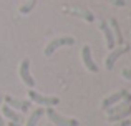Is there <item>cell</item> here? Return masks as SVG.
Wrapping results in <instances>:
<instances>
[{
	"label": "cell",
	"mask_w": 131,
	"mask_h": 126,
	"mask_svg": "<svg viewBox=\"0 0 131 126\" xmlns=\"http://www.w3.org/2000/svg\"><path fill=\"white\" fill-rule=\"evenodd\" d=\"M75 42H77V40H75L73 37H58V38H53V40H50V43H48L47 47H45L43 55L45 56H51L60 47H71V45H75Z\"/></svg>",
	"instance_id": "cell-1"
},
{
	"label": "cell",
	"mask_w": 131,
	"mask_h": 126,
	"mask_svg": "<svg viewBox=\"0 0 131 126\" xmlns=\"http://www.w3.org/2000/svg\"><path fill=\"white\" fill-rule=\"evenodd\" d=\"M28 98H30V101L40 105V106H47V108L48 106H57V105L60 103V98L58 96H45V95L32 90V88L28 90Z\"/></svg>",
	"instance_id": "cell-2"
},
{
	"label": "cell",
	"mask_w": 131,
	"mask_h": 126,
	"mask_svg": "<svg viewBox=\"0 0 131 126\" xmlns=\"http://www.w3.org/2000/svg\"><path fill=\"white\" fill-rule=\"evenodd\" d=\"M45 113H47L48 120L51 121V124H55V126H80V123H78L77 120L61 116V114H58L51 106H48L47 110H45Z\"/></svg>",
	"instance_id": "cell-3"
},
{
	"label": "cell",
	"mask_w": 131,
	"mask_h": 126,
	"mask_svg": "<svg viewBox=\"0 0 131 126\" xmlns=\"http://www.w3.org/2000/svg\"><path fill=\"white\" fill-rule=\"evenodd\" d=\"M129 48H131L129 45H118L116 48H113L111 53H110V55L106 56V60H105V68L106 70H113L116 62L119 60V56H123L125 53H128Z\"/></svg>",
	"instance_id": "cell-4"
},
{
	"label": "cell",
	"mask_w": 131,
	"mask_h": 126,
	"mask_svg": "<svg viewBox=\"0 0 131 126\" xmlns=\"http://www.w3.org/2000/svg\"><path fill=\"white\" fill-rule=\"evenodd\" d=\"M18 75H20V80L23 81V85H27L28 88L35 86V80H33L32 73H30V60L28 58H23L22 62H20Z\"/></svg>",
	"instance_id": "cell-5"
},
{
	"label": "cell",
	"mask_w": 131,
	"mask_h": 126,
	"mask_svg": "<svg viewBox=\"0 0 131 126\" xmlns=\"http://www.w3.org/2000/svg\"><path fill=\"white\" fill-rule=\"evenodd\" d=\"M3 101H5L7 106H10L12 110L15 111H22V113H27V111L30 110V106H32V101L30 100H17V98L13 96H3Z\"/></svg>",
	"instance_id": "cell-6"
},
{
	"label": "cell",
	"mask_w": 131,
	"mask_h": 126,
	"mask_svg": "<svg viewBox=\"0 0 131 126\" xmlns=\"http://www.w3.org/2000/svg\"><path fill=\"white\" fill-rule=\"evenodd\" d=\"M63 12H65V13H70V15H77V17H80V18H83L85 22H93V20H95V15H93L90 10L83 8V7L67 5V7H63Z\"/></svg>",
	"instance_id": "cell-7"
},
{
	"label": "cell",
	"mask_w": 131,
	"mask_h": 126,
	"mask_svg": "<svg viewBox=\"0 0 131 126\" xmlns=\"http://www.w3.org/2000/svg\"><path fill=\"white\" fill-rule=\"evenodd\" d=\"M126 95H128V91H126V90H118L116 93H113V95H110V96H106L105 100L101 101V110L106 111L108 108H111L113 105H116L118 101H121L123 98L126 96Z\"/></svg>",
	"instance_id": "cell-8"
},
{
	"label": "cell",
	"mask_w": 131,
	"mask_h": 126,
	"mask_svg": "<svg viewBox=\"0 0 131 126\" xmlns=\"http://www.w3.org/2000/svg\"><path fill=\"white\" fill-rule=\"evenodd\" d=\"M81 60H83V65L88 71L98 73V66H96V63L93 62V58H91V48H90V45H85L83 48H81Z\"/></svg>",
	"instance_id": "cell-9"
},
{
	"label": "cell",
	"mask_w": 131,
	"mask_h": 126,
	"mask_svg": "<svg viewBox=\"0 0 131 126\" xmlns=\"http://www.w3.org/2000/svg\"><path fill=\"white\" fill-rule=\"evenodd\" d=\"M100 30L103 32V35H105V40H106V47H108L110 50H113L116 47V42H115V35H113L111 28H110L108 22H105V20H101L100 22Z\"/></svg>",
	"instance_id": "cell-10"
},
{
	"label": "cell",
	"mask_w": 131,
	"mask_h": 126,
	"mask_svg": "<svg viewBox=\"0 0 131 126\" xmlns=\"http://www.w3.org/2000/svg\"><path fill=\"white\" fill-rule=\"evenodd\" d=\"M129 105H131V93H128L121 101H118L116 105H113L111 108H108V110H106V116L115 114V113H119V111H123L126 106H129Z\"/></svg>",
	"instance_id": "cell-11"
},
{
	"label": "cell",
	"mask_w": 131,
	"mask_h": 126,
	"mask_svg": "<svg viewBox=\"0 0 131 126\" xmlns=\"http://www.w3.org/2000/svg\"><path fill=\"white\" fill-rule=\"evenodd\" d=\"M0 113L3 114V116L7 118V120H10V121H13V123H18V124H22V121H23V118H22V114L20 113H17L15 110H12L10 106H2L0 108Z\"/></svg>",
	"instance_id": "cell-12"
},
{
	"label": "cell",
	"mask_w": 131,
	"mask_h": 126,
	"mask_svg": "<svg viewBox=\"0 0 131 126\" xmlns=\"http://www.w3.org/2000/svg\"><path fill=\"white\" fill-rule=\"evenodd\" d=\"M108 25H110V28H111L113 35H115V42H116V45H123V33H121V28H119L118 20H116V18H110Z\"/></svg>",
	"instance_id": "cell-13"
},
{
	"label": "cell",
	"mask_w": 131,
	"mask_h": 126,
	"mask_svg": "<svg viewBox=\"0 0 131 126\" xmlns=\"http://www.w3.org/2000/svg\"><path fill=\"white\" fill-rule=\"evenodd\" d=\"M131 114V105L129 106H126L123 111H119V113H115V114H110L108 116V121H113V123H116V121H121V120H126Z\"/></svg>",
	"instance_id": "cell-14"
},
{
	"label": "cell",
	"mask_w": 131,
	"mask_h": 126,
	"mask_svg": "<svg viewBox=\"0 0 131 126\" xmlns=\"http://www.w3.org/2000/svg\"><path fill=\"white\" fill-rule=\"evenodd\" d=\"M43 114H45V110H43V108L42 106L37 108V110L30 114L28 121H27V126H37V124H38V121H40V118H42Z\"/></svg>",
	"instance_id": "cell-15"
},
{
	"label": "cell",
	"mask_w": 131,
	"mask_h": 126,
	"mask_svg": "<svg viewBox=\"0 0 131 126\" xmlns=\"http://www.w3.org/2000/svg\"><path fill=\"white\" fill-rule=\"evenodd\" d=\"M37 5V0H28V2H25L22 7H20V13L22 15H27V13H30L33 10V7Z\"/></svg>",
	"instance_id": "cell-16"
},
{
	"label": "cell",
	"mask_w": 131,
	"mask_h": 126,
	"mask_svg": "<svg viewBox=\"0 0 131 126\" xmlns=\"http://www.w3.org/2000/svg\"><path fill=\"white\" fill-rule=\"evenodd\" d=\"M121 76L125 78V80H129L131 81V68H125V70L121 71Z\"/></svg>",
	"instance_id": "cell-17"
},
{
	"label": "cell",
	"mask_w": 131,
	"mask_h": 126,
	"mask_svg": "<svg viewBox=\"0 0 131 126\" xmlns=\"http://www.w3.org/2000/svg\"><path fill=\"white\" fill-rule=\"evenodd\" d=\"M113 126H131V120H121V121H116Z\"/></svg>",
	"instance_id": "cell-18"
},
{
	"label": "cell",
	"mask_w": 131,
	"mask_h": 126,
	"mask_svg": "<svg viewBox=\"0 0 131 126\" xmlns=\"http://www.w3.org/2000/svg\"><path fill=\"white\" fill-rule=\"evenodd\" d=\"M108 2L113 3V5H116V7H125V5H126L125 0H108Z\"/></svg>",
	"instance_id": "cell-19"
},
{
	"label": "cell",
	"mask_w": 131,
	"mask_h": 126,
	"mask_svg": "<svg viewBox=\"0 0 131 126\" xmlns=\"http://www.w3.org/2000/svg\"><path fill=\"white\" fill-rule=\"evenodd\" d=\"M2 101H3V96L0 95V108H2ZM5 123H3V120H2V113H0V126H3Z\"/></svg>",
	"instance_id": "cell-20"
},
{
	"label": "cell",
	"mask_w": 131,
	"mask_h": 126,
	"mask_svg": "<svg viewBox=\"0 0 131 126\" xmlns=\"http://www.w3.org/2000/svg\"><path fill=\"white\" fill-rule=\"evenodd\" d=\"M8 126H22V124H18V123H13V121H8Z\"/></svg>",
	"instance_id": "cell-21"
},
{
	"label": "cell",
	"mask_w": 131,
	"mask_h": 126,
	"mask_svg": "<svg viewBox=\"0 0 131 126\" xmlns=\"http://www.w3.org/2000/svg\"><path fill=\"white\" fill-rule=\"evenodd\" d=\"M47 126H53V124H47Z\"/></svg>",
	"instance_id": "cell-22"
}]
</instances>
